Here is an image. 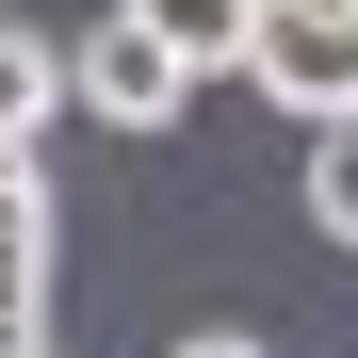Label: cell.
Instances as JSON below:
<instances>
[{"label":"cell","instance_id":"obj_2","mask_svg":"<svg viewBox=\"0 0 358 358\" xmlns=\"http://www.w3.org/2000/svg\"><path fill=\"white\" fill-rule=\"evenodd\" d=\"M131 17H147L196 82H228V66H261V17H277V0H131Z\"/></svg>","mask_w":358,"mask_h":358},{"label":"cell","instance_id":"obj_6","mask_svg":"<svg viewBox=\"0 0 358 358\" xmlns=\"http://www.w3.org/2000/svg\"><path fill=\"white\" fill-rule=\"evenodd\" d=\"M0 358H49V293H0Z\"/></svg>","mask_w":358,"mask_h":358},{"label":"cell","instance_id":"obj_7","mask_svg":"<svg viewBox=\"0 0 358 358\" xmlns=\"http://www.w3.org/2000/svg\"><path fill=\"white\" fill-rule=\"evenodd\" d=\"M179 358H277V342H245V326H196V342H179Z\"/></svg>","mask_w":358,"mask_h":358},{"label":"cell","instance_id":"obj_3","mask_svg":"<svg viewBox=\"0 0 358 358\" xmlns=\"http://www.w3.org/2000/svg\"><path fill=\"white\" fill-rule=\"evenodd\" d=\"M49 228H66L49 147H0V293H49Z\"/></svg>","mask_w":358,"mask_h":358},{"label":"cell","instance_id":"obj_4","mask_svg":"<svg viewBox=\"0 0 358 358\" xmlns=\"http://www.w3.org/2000/svg\"><path fill=\"white\" fill-rule=\"evenodd\" d=\"M49 114H82V82H66V49L0 17V147H49Z\"/></svg>","mask_w":358,"mask_h":358},{"label":"cell","instance_id":"obj_1","mask_svg":"<svg viewBox=\"0 0 358 358\" xmlns=\"http://www.w3.org/2000/svg\"><path fill=\"white\" fill-rule=\"evenodd\" d=\"M66 82H82V114H98V131H179V114H196V66H179L131 0H114V17H82Z\"/></svg>","mask_w":358,"mask_h":358},{"label":"cell","instance_id":"obj_8","mask_svg":"<svg viewBox=\"0 0 358 358\" xmlns=\"http://www.w3.org/2000/svg\"><path fill=\"white\" fill-rule=\"evenodd\" d=\"M293 17H342V33H358V0H293Z\"/></svg>","mask_w":358,"mask_h":358},{"label":"cell","instance_id":"obj_5","mask_svg":"<svg viewBox=\"0 0 358 358\" xmlns=\"http://www.w3.org/2000/svg\"><path fill=\"white\" fill-rule=\"evenodd\" d=\"M310 228H326V245H358V114H342V131H310Z\"/></svg>","mask_w":358,"mask_h":358}]
</instances>
